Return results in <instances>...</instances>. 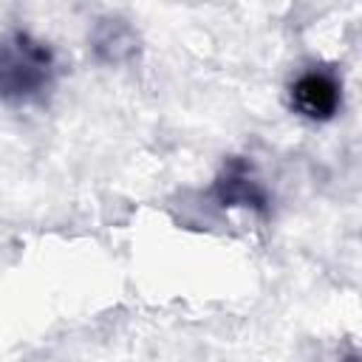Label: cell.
Here are the masks:
<instances>
[{
  "label": "cell",
  "instance_id": "obj_1",
  "mask_svg": "<svg viewBox=\"0 0 362 362\" xmlns=\"http://www.w3.org/2000/svg\"><path fill=\"white\" fill-rule=\"evenodd\" d=\"M291 105L308 119H328L339 107V85L322 71H308L291 85Z\"/></svg>",
  "mask_w": 362,
  "mask_h": 362
},
{
  "label": "cell",
  "instance_id": "obj_2",
  "mask_svg": "<svg viewBox=\"0 0 362 362\" xmlns=\"http://www.w3.org/2000/svg\"><path fill=\"white\" fill-rule=\"evenodd\" d=\"M48 74V54L37 45H31L28 40H20L17 45H11L6 51V88L8 90H34L37 85H42Z\"/></svg>",
  "mask_w": 362,
  "mask_h": 362
}]
</instances>
